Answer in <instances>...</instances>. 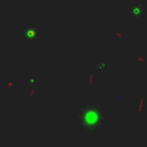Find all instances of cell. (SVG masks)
<instances>
[{
    "label": "cell",
    "mask_w": 147,
    "mask_h": 147,
    "mask_svg": "<svg viewBox=\"0 0 147 147\" xmlns=\"http://www.w3.org/2000/svg\"><path fill=\"white\" fill-rule=\"evenodd\" d=\"M29 82H30V83H29V85H31V86H32V85L34 84L33 82H36V79H34L33 77H30V79H29Z\"/></svg>",
    "instance_id": "cell-3"
},
{
    "label": "cell",
    "mask_w": 147,
    "mask_h": 147,
    "mask_svg": "<svg viewBox=\"0 0 147 147\" xmlns=\"http://www.w3.org/2000/svg\"><path fill=\"white\" fill-rule=\"evenodd\" d=\"M77 118L80 126L87 133H93L107 122V113L100 105L90 102L79 110Z\"/></svg>",
    "instance_id": "cell-1"
},
{
    "label": "cell",
    "mask_w": 147,
    "mask_h": 147,
    "mask_svg": "<svg viewBox=\"0 0 147 147\" xmlns=\"http://www.w3.org/2000/svg\"><path fill=\"white\" fill-rule=\"evenodd\" d=\"M144 13V8L140 5H133V9H132V15L134 17H140Z\"/></svg>",
    "instance_id": "cell-2"
}]
</instances>
